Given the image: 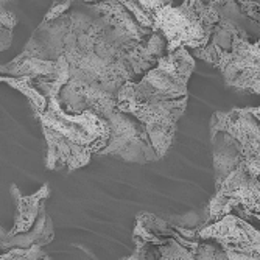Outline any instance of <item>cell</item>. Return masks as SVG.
<instances>
[{"mask_svg":"<svg viewBox=\"0 0 260 260\" xmlns=\"http://www.w3.org/2000/svg\"><path fill=\"white\" fill-rule=\"evenodd\" d=\"M165 55V38L140 25L122 2H80L42 20L22 53L2 66V77L44 81L69 114L105 117L117 109L122 87Z\"/></svg>","mask_w":260,"mask_h":260,"instance_id":"1","label":"cell"},{"mask_svg":"<svg viewBox=\"0 0 260 260\" xmlns=\"http://www.w3.org/2000/svg\"><path fill=\"white\" fill-rule=\"evenodd\" d=\"M193 70L190 50L179 49L162 56L140 80L126 83L117 97V109L145 125L160 159L172 148L178 122L187 109V84Z\"/></svg>","mask_w":260,"mask_h":260,"instance_id":"2","label":"cell"},{"mask_svg":"<svg viewBox=\"0 0 260 260\" xmlns=\"http://www.w3.org/2000/svg\"><path fill=\"white\" fill-rule=\"evenodd\" d=\"M215 195L260 214V120L251 106L210 117Z\"/></svg>","mask_w":260,"mask_h":260,"instance_id":"3","label":"cell"},{"mask_svg":"<svg viewBox=\"0 0 260 260\" xmlns=\"http://www.w3.org/2000/svg\"><path fill=\"white\" fill-rule=\"evenodd\" d=\"M33 84L49 100L42 114L33 115L41 123L47 144L45 169L74 172L84 167L92 156H99L106 148L111 137L108 120L92 111L69 114L59 103L56 89L35 80Z\"/></svg>","mask_w":260,"mask_h":260,"instance_id":"4","label":"cell"},{"mask_svg":"<svg viewBox=\"0 0 260 260\" xmlns=\"http://www.w3.org/2000/svg\"><path fill=\"white\" fill-rule=\"evenodd\" d=\"M140 7L153 16V31L167 41V55L179 49L200 50L207 47L220 22L217 2L185 0L179 7L172 2H144Z\"/></svg>","mask_w":260,"mask_h":260,"instance_id":"5","label":"cell"},{"mask_svg":"<svg viewBox=\"0 0 260 260\" xmlns=\"http://www.w3.org/2000/svg\"><path fill=\"white\" fill-rule=\"evenodd\" d=\"M192 56L217 67L228 86L260 95V39L252 42L245 31L237 30L229 52L207 45L193 50Z\"/></svg>","mask_w":260,"mask_h":260,"instance_id":"6","label":"cell"},{"mask_svg":"<svg viewBox=\"0 0 260 260\" xmlns=\"http://www.w3.org/2000/svg\"><path fill=\"white\" fill-rule=\"evenodd\" d=\"M105 119L109 123L111 137L100 157L109 156L134 164H151L160 159L145 125L134 115L114 109Z\"/></svg>","mask_w":260,"mask_h":260,"instance_id":"7","label":"cell"},{"mask_svg":"<svg viewBox=\"0 0 260 260\" xmlns=\"http://www.w3.org/2000/svg\"><path fill=\"white\" fill-rule=\"evenodd\" d=\"M201 240L215 242L224 251L246 255H260V231L245 218L229 214L198 232Z\"/></svg>","mask_w":260,"mask_h":260,"instance_id":"8","label":"cell"},{"mask_svg":"<svg viewBox=\"0 0 260 260\" xmlns=\"http://www.w3.org/2000/svg\"><path fill=\"white\" fill-rule=\"evenodd\" d=\"M10 190H11V197L16 204V215H14V224H13L11 231L7 232V235L14 237V235L30 232L36 226L42 204L50 197V187H49V184H44L36 193H31L28 197H23L19 192L16 184H11Z\"/></svg>","mask_w":260,"mask_h":260,"instance_id":"9","label":"cell"},{"mask_svg":"<svg viewBox=\"0 0 260 260\" xmlns=\"http://www.w3.org/2000/svg\"><path fill=\"white\" fill-rule=\"evenodd\" d=\"M53 239H55L53 221L49 217V214H47V207L44 203L38 223L30 232L10 237V235H7V232L2 229V243H0V248H2L4 252L11 251V249H31L35 246L44 248L49 243H52Z\"/></svg>","mask_w":260,"mask_h":260,"instance_id":"10","label":"cell"},{"mask_svg":"<svg viewBox=\"0 0 260 260\" xmlns=\"http://www.w3.org/2000/svg\"><path fill=\"white\" fill-rule=\"evenodd\" d=\"M2 81L8 83L11 87L20 90L23 95H25L30 102L31 112L33 115L42 114L47 106H49V100L44 95V93L33 84V80L30 77H22V78H13V77H2Z\"/></svg>","mask_w":260,"mask_h":260,"instance_id":"11","label":"cell"},{"mask_svg":"<svg viewBox=\"0 0 260 260\" xmlns=\"http://www.w3.org/2000/svg\"><path fill=\"white\" fill-rule=\"evenodd\" d=\"M200 240H185L184 245H179L175 239H167L164 245L157 246L159 251V260H193V243Z\"/></svg>","mask_w":260,"mask_h":260,"instance_id":"12","label":"cell"},{"mask_svg":"<svg viewBox=\"0 0 260 260\" xmlns=\"http://www.w3.org/2000/svg\"><path fill=\"white\" fill-rule=\"evenodd\" d=\"M192 251L193 260H229L224 249L215 242H207L200 239L193 243Z\"/></svg>","mask_w":260,"mask_h":260,"instance_id":"13","label":"cell"},{"mask_svg":"<svg viewBox=\"0 0 260 260\" xmlns=\"http://www.w3.org/2000/svg\"><path fill=\"white\" fill-rule=\"evenodd\" d=\"M134 246L139 249L140 260H159V251L157 246H153L147 242H142L140 239H134Z\"/></svg>","mask_w":260,"mask_h":260,"instance_id":"14","label":"cell"},{"mask_svg":"<svg viewBox=\"0 0 260 260\" xmlns=\"http://www.w3.org/2000/svg\"><path fill=\"white\" fill-rule=\"evenodd\" d=\"M0 260H27V258H23L20 255H14L11 252H2V257H0ZM42 260H52V258H50L49 254H47Z\"/></svg>","mask_w":260,"mask_h":260,"instance_id":"15","label":"cell"},{"mask_svg":"<svg viewBox=\"0 0 260 260\" xmlns=\"http://www.w3.org/2000/svg\"><path fill=\"white\" fill-rule=\"evenodd\" d=\"M125 260H140V255H139V249L134 246V251H133V254L129 255V257H126Z\"/></svg>","mask_w":260,"mask_h":260,"instance_id":"16","label":"cell"}]
</instances>
